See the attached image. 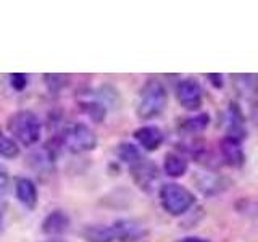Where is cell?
Wrapping results in <instances>:
<instances>
[{
    "mask_svg": "<svg viewBox=\"0 0 258 242\" xmlns=\"http://www.w3.org/2000/svg\"><path fill=\"white\" fill-rule=\"evenodd\" d=\"M129 169H131V176H133L134 183L139 186V189H142L145 192H150L153 188H155V184L158 183L160 171L152 160H145L142 157L139 161H136L134 165L129 166Z\"/></svg>",
    "mask_w": 258,
    "mask_h": 242,
    "instance_id": "obj_5",
    "label": "cell"
},
{
    "mask_svg": "<svg viewBox=\"0 0 258 242\" xmlns=\"http://www.w3.org/2000/svg\"><path fill=\"white\" fill-rule=\"evenodd\" d=\"M177 242H208V240L204 239V237H199V236H187V237L179 239Z\"/></svg>",
    "mask_w": 258,
    "mask_h": 242,
    "instance_id": "obj_21",
    "label": "cell"
},
{
    "mask_svg": "<svg viewBox=\"0 0 258 242\" xmlns=\"http://www.w3.org/2000/svg\"><path fill=\"white\" fill-rule=\"evenodd\" d=\"M118 158L123 161L126 165H134L136 161H139L142 158V153H141V149L137 147L136 144H131V142H123L118 145Z\"/></svg>",
    "mask_w": 258,
    "mask_h": 242,
    "instance_id": "obj_15",
    "label": "cell"
},
{
    "mask_svg": "<svg viewBox=\"0 0 258 242\" xmlns=\"http://www.w3.org/2000/svg\"><path fill=\"white\" fill-rule=\"evenodd\" d=\"M221 155L229 166H242L245 161V155H244V150H242L240 141L232 139V137H224L223 139Z\"/></svg>",
    "mask_w": 258,
    "mask_h": 242,
    "instance_id": "obj_12",
    "label": "cell"
},
{
    "mask_svg": "<svg viewBox=\"0 0 258 242\" xmlns=\"http://www.w3.org/2000/svg\"><path fill=\"white\" fill-rule=\"evenodd\" d=\"M5 213H7V207L4 202H0V231L4 228V221H5Z\"/></svg>",
    "mask_w": 258,
    "mask_h": 242,
    "instance_id": "obj_22",
    "label": "cell"
},
{
    "mask_svg": "<svg viewBox=\"0 0 258 242\" xmlns=\"http://www.w3.org/2000/svg\"><path fill=\"white\" fill-rule=\"evenodd\" d=\"M189 169V161L185 160V157H182L181 153L176 152H169L165 155V161H163V171L166 176L169 177H181L187 173Z\"/></svg>",
    "mask_w": 258,
    "mask_h": 242,
    "instance_id": "obj_13",
    "label": "cell"
},
{
    "mask_svg": "<svg viewBox=\"0 0 258 242\" xmlns=\"http://www.w3.org/2000/svg\"><path fill=\"white\" fill-rule=\"evenodd\" d=\"M116 232V242H137L145 236V228L136 220H118L113 221Z\"/></svg>",
    "mask_w": 258,
    "mask_h": 242,
    "instance_id": "obj_9",
    "label": "cell"
},
{
    "mask_svg": "<svg viewBox=\"0 0 258 242\" xmlns=\"http://www.w3.org/2000/svg\"><path fill=\"white\" fill-rule=\"evenodd\" d=\"M20 155V145L12 136H7L0 131V157L7 160H13Z\"/></svg>",
    "mask_w": 258,
    "mask_h": 242,
    "instance_id": "obj_17",
    "label": "cell"
},
{
    "mask_svg": "<svg viewBox=\"0 0 258 242\" xmlns=\"http://www.w3.org/2000/svg\"><path fill=\"white\" fill-rule=\"evenodd\" d=\"M134 139L137 141V147H141L147 152H155L161 147L165 141V134L158 126L145 125L137 128L134 131Z\"/></svg>",
    "mask_w": 258,
    "mask_h": 242,
    "instance_id": "obj_7",
    "label": "cell"
},
{
    "mask_svg": "<svg viewBox=\"0 0 258 242\" xmlns=\"http://www.w3.org/2000/svg\"><path fill=\"white\" fill-rule=\"evenodd\" d=\"M71 226V220L63 210H53L42 221V232L50 237H56L64 234Z\"/></svg>",
    "mask_w": 258,
    "mask_h": 242,
    "instance_id": "obj_8",
    "label": "cell"
},
{
    "mask_svg": "<svg viewBox=\"0 0 258 242\" xmlns=\"http://www.w3.org/2000/svg\"><path fill=\"white\" fill-rule=\"evenodd\" d=\"M176 99L185 110H199L204 102V91L196 79H182L176 86Z\"/></svg>",
    "mask_w": 258,
    "mask_h": 242,
    "instance_id": "obj_6",
    "label": "cell"
},
{
    "mask_svg": "<svg viewBox=\"0 0 258 242\" xmlns=\"http://www.w3.org/2000/svg\"><path fill=\"white\" fill-rule=\"evenodd\" d=\"M168 103V92L165 86L157 79H150L145 83L137 100L136 113L139 119L149 121L160 116Z\"/></svg>",
    "mask_w": 258,
    "mask_h": 242,
    "instance_id": "obj_1",
    "label": "cell"
},
{
    "mask_svg": "<svg viewBox=\"0 0 258 242\" xmlns=\"http://www.w3.org/2000/svg\"><path fill=\"white\" fill-rule=\"evenodd\" d=\"M81 110H83L84 115H87L91 118L94 123H102L107 116V108H105V105L97 102V100H87V102H81L79 103Z\"/></svg>",
    "mask_w": 258,
    "mask_h": 242,
    "instance_id": "obj_16",
    "label": "cell"
},
{
    "mask_svg": "<svg viewBox=\"0 0 258 242\" xmlns=\"http://www.w3.org/2000/svg\"><path fill=\"white\" fill-rule=\"evenodd\" d=\"M45 242H67V240H63V239H58V237H52V239H48Z\"/></svg>",
    "mask_w": 258,
    "mask_h": 242,
    "instance_id": "obj_24",
    "label": "cell"
},
{
    "mask_svg": "<svg viewBox=\"0 0 258 242\" xmlns=\"http://www.w3.org/2000/svg\"><path fill=\"white\" fill-rule=\"evenodd\" d=\"M158 199L163 210L171 216H182L196 205V196L177 183L163 184L158 191Z\"/></svg>",
    "mask_w": 258,
    "mask_h": 242,
    "instance_id": "obj_3",
    "label": "cell"
},
{
    "mask_svg": "<svg viewBox=\"0 0 258 242\" xmlns=\"http://www.w3.org/2000/svg\"><path fill=\"white\" fill-rule=\"evenodd\" d=\"M210 125V115L208 113H197L190 118H185L181 123V129L189 134H197L205 131Z\"/></svg>",
    "mask_w": 258,
    "mask_h": 242,
    "instance_id": "obj_14",
    "label": "cell"
},
{
    "mask_svg": "<svg viewBox=\"0 0 258 242\" xmlns=\"http://www.w3.org/2000/svg\"><path fill=\"white\" fill-rule=\"evenodd\" d=\"M15 194L21 205H24L26 208H31V210L36 208L39 192H37L36 183L32 179H29V177H20V179H16Z\"/></svg>",
    "mask_w": 258,
    "mask_h": 242,
    "instance_id": "obj_10",
    "label": "cell"
},
{
    "mask_svg": "<svg viewBox=\"0 0 258 242\" xmlns=\"http://www.w3.org/2000/svg\"><path fill=\"white\" fill-rule=\"evenodd\" d=\"M47 86L52 89V91H60L64 86H67V79L68 76H63V75H45L44 76Z\"/></svg>",
    "mask_w": 258,
    "mask_h": 242,
    "instance_id": "obj_18",
    "label": "cell"
},
{
    "mask_svg": "<svg viewBox=\"0 0 258 242\" xmlns=\"http://www.w3.org/2000/svg\"><path fill=\"white\" fill-rule=\"evenodd\" d=\"M8 189H10V173L5 165L0 163V197L5 196Z\"/></svg>",
    "mask_w": 258,
    "mask_h": 242,
    "instance_id": "obj_20",
    "label": "cell"
},
{
    "mask_svg": "<svg viewBox=\"0 0 258 242\" xmlns=\"http://www.w3.org/2000/svg\"><path fill=\"white\" fill-rule=\"evenodd\" d=\"M8 131L13 136L15 141L32 147L40 141L42 136V123L39 116L31 110H20L8 119Z\"/></svg>",
    "mask_w": 258,
    "mask_h": 242,
    "instance_id": "obj_2",
    "label": "cell"
},
{
    "mask_svg": "<svg viewBox=\"0 0 258 242\" xmlns=\"http://www.w3.org/2000/svg\"><path fill=\"white\" fill-rule=\"evenodd\" d=\"M81 236L86 242H116V232L111 224H87Z\"/></svg>",
    "mask_w": 258,
    "mask_h": 242,
    "instance_id": "obj_11",
    "label": "cell"
},
{
    "mask_svg": "<svg viewBox=\"0 0 258 242\" xmlns=\"http://www.w3.org/2000/svg\"><path fill=\"white\" fill-rule=\"evenodd\" d=\"M63 144L73 153L92 152L97 147V134L86 123H75L64 129Z\"/></svg>",
    "mask_w": 258,
    "mask_h": 242,
    "instance_id": "obj_4",
    "label": "cell"
},
{
    "mask_svg": "<svg viewBox=\"0 0 258 242\" xmlns=\"http://www.w3.org/2000/svg\"><path fill=\"white\" fill-rule=\"evenodd\" d=\"M29 83V76L24 75V73H15V75H10V86L15 89V91H24L28 87Z\"/></svg>",
    "mask_w": 258,
    "mask_h": 242,
    "instance_id": "obj_19",
    "label": "cell"
},
{
    "mask_svg": "<svg viewBox=\"0 0 258 242\" xmlns=\"http://www.w3.org/2000/svg\"><path fill=\"white\" fill-rule=\"evenodd\" d=\"M208 79H212V81L215 79V83H213L215 87H220V89L223 87V76H220V75H210Z\"/></svg>",
    "mask_w": 258,
    "mask_h": 242,
    "instance_id": "obj_23",
    "label": "cell"
}]
</instances>
